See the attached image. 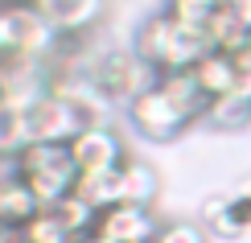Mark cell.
I'll return each instance as SVG.
<instances>
[{"instance_id": "obj_1", "label": "cell", "mask_w": 251, "mask_h": 243, "mask_svg": "<svg viewBox=\"0 0 251 243\" xmlns=\"http://www.w3.org/2000/svg\"><path fill=\"white\" fill-rule=\"evenodd\" d=\"M132 50L149 62L156 75H169V70H194L198 58L210 54V41H206V33L181 29L165 8H156L152 17H144L136 25Z\"/></svg>"}, {"instance_id": "obj_2", "label": "cell", "mask_w": 251, "mask_h": 243, "mask_svg": "<svg viewBox=\"0 0 251 243\" xmlns=\"http://www.w3.org/2000/svg\"><path fill=\"white\" fill-rule=\"evenodd\" d=\"M13 173L25 182V189L37 198V206H58L75 194L78 169L70 157V144H25L13 161Z\"/></svg>"}, {"instance_id": "obj_3", "label": "cell", "mask_w": 251, "mask_h": 243, "mask_svg": "<svg viewBox=\"0 0 251 243\" xmlns=\"http://www.w3.org/2000/svg\"><path fill=\"white\" fill-rule=\"evenodd\" d=\"M87 75H91V82L103 91V99L116 108V103H128L136 99V95H144L156 82V70L144 62L136 50L128 46V50H103V54L87 66Z\"/></svg>"}, {"instance_id": "obj_4", "label": "cell", "mask_w": 251, "mask_h": 243, "mask_svg": "<svg viewBox=\"0 0 251 243\" xmlns=\"http://www.w3.org/2000/svg\"><path fill=\"white\" fill-rule=\"evenodd\" d=\"M128 120H132V128L144 136V140H156V144H165V140H177L185 128H190V115H185L177 103L165 95L161 82H152L144 95H136V99L128 103Z\"/></svg>"}, {"instance_id": "obj_5", "label": "cell", "mask_w": 251, "mask_h": 243, "mask_svg": "<svg viewBox=\"0 0 251 243\" xmlns=\"http://www.w3.org/2000/svg\"><path fill=\"white\" fill-rule=\"evenodd\" d=\"M29 115V144H70L75 136L87 128V120L78 115V108L70 99H62L58 91L37 95L33 103L25 108Z\"/></svg>"}, {"instance_id": "obj_6", "label": "cell", "mask_w": 251, "mask_h": 243, "mask_svg": "<svg viewBox=\"0 0 251 243\" xmlns=\"http://www.w3.org/2000/svg\"><path fill=\"white\" fill-rule=\"evenodd\" d=\"M70 157H75L78 173H111L128 161V144L111 124H87L75 140H70Z\"/></svg>"}, {"instance_id": "obj_7", "label": "cell", "mask_w": 251, "mask_h": 243, "mask_svg": "<svg viewBox=\"0 0 251 243\" xmlns=\"http://www.w3.org/2000/svg\"><path fill=\"white\" fill-rule=\"evenodd\" d=\"M95 235L107 243H152L161 235V218L152 206H132V202H116L107 210H99Z\"/></svg>"}, {"instance_id": "obj_8", "label": "cell", "mask_w": 251, "mask_h": 243, "mask_svg": "<svg viewBox=\"0 0 251 243\" xmlns=\"http://www.w3.org/2000/svg\"><path fill=\"white\" fill-rule=\"evenodd\" d=\"M198 223L210 231V239H239L251 227V202L239 198L235 189L231 194H210L198 206Z\"/></svg>"}, {"instance_id": "obj_9", "label": "cell", "mask_w": 251, "mask_h": 243, "mask_svg": "<svg viewBox=\"0 0 251 243\" xmlns=\"http://www.w3.org/2000/svg\"><path fill=\"white\" fill-rule=\"evenodd\" d=\"M156 194H161V173L140 161V157H128L120 165V202H132V206H152Z\"/></svg>"}, {"instance_id": "obj_10", "label": "cell", "mask_w": 251, "mask_h": 243, "mask_svg": "<svg viewBox=\"0 0 251 243\" xmlns=\"http://www.w3.org/2000/svg\"><path fill=\"white\" fill-rule=\"evenodd\" d=\"M190 75L198 79V87H202L206 99H223V95H235V58L223 54V50H210V54H202L194 62Z\"/></svg>"}, {"instance_id": "obj_11", "label": "cell", "mask_w": 251, "mask_h": 243, "mask_svg": "<svg viewBox=\"0 0 251 243\" xmlns=\"http://www.w3.org/2000/svg\"><path fill=\"white\" fill-rule=\"evenodd\" d=\"M37 210H41L37 198L25 189V182H21V177L13 173V165H8V173L0 177V227H17L21 231Z\"/></svg>"}, {"instance_id": "obj_12", "label": "cell", "mask_w": 251, "mask_h": 243, "mask_svg": "<svg viewBox=\"0 0 251 243\" xmlns=\"http://www.w3.org/2000/svg\"><path fill=\"white\" fill-rule=\"evenodd\" d=\"M29 144V115L21 103L0 95V161H17V153Z\"/></svg>"}, {"instance_id": "obj_13", "label": "cell", "mask_w": 251, "mask_h": 243, "mask_svg": "<svg viewBox=\"0 0 251 243\" xmlns=\"http://www.w3.org/2000/svg\"><path fill=\"white\" fill-rule=\"evenodd\" d=\"M206 41H210V50H223V54H235V50H243L251 41V29L239 21L235 13H226V8H218L210 17V25H206Z\"/></svg>"}, {"instance_id": "obj_14", "label": "cell", "mask_w": 251, "mask_h": 243, "mask_svg": "<svg viewBox=\"0 0 251 243\" xmlns=\"http://www.w3.org/2000/svg\"><path fill=\"white\" fill-rule=\"evenodd\" d=\"M21 243H75V231L62 223L54 206H41L25 227H21Z\"/></svg>"}, {"instance_id": "obj_15", "label": "cell", "mask_w": 251, "mask_h": 243, "mask_svg": "<svg viewBox=\"0 0 251 243\" xmlns=\"http://www.w3.org/2000/svg\"><path fill=\"white\" fill-rule=\"evenodd\" d=\"M75 194L87 198L95 210L116 206V202H120V169H111V173H78Z\"/></svg>"}, {"instance_id": "obj_16", "label": "cell", "mask_w": 251, "mask_h": 243, "mask_svg": "<svg viewBox=\"0 0 251 243\" xmlns=\"http://www.w3.org/2000/svg\"><path fill=\"white\" fill-rule=\"evenodd\" d=\"M206 124L218 132H239L251 124V103L239 99V95H223V99H214L210 108H206Z\"/></svg>"}, {"instance_id": "obj_17", "label": "cell", "mask_w": 251, "mask_h": 243, "mask_svg": "<svg viewBox=\"0 0 251 243\" xmlns=\"http://www.w3.org/2000/svg\"><path fill=\"white\" fill-rule=\"evenodd\" d=\"M165 13H169L181 29H194V33H206L210 17L218 13V0H165Z\"/></svg>"}, {"instance_id": "obj_18", "label": "cell", "mask_w": 251, "mask_h": 243, "mask_svg": "<svg viewBox=\"0 0 251 243\" xmlns=\"http://www.w3.org/2000/svg\"><path fill=\"white\" fill-rule=\"evenodd\" d=\"M54 210L62 215V223H66L70 231H75V239H82V235H91V231H95V223H99V210L91 206L87 198H78V194L62 198V202H58Z\"/></svg>"}, {"instance_id": "obj_19", "label": "cell", "mask_w": 251, "mask_h": 243, "mask_svg": "<svg viewBox=\"0 0 251 243\" xmlns=\"http://www.w3.org/2000/svg\"><path fill=\"white\" fill-rule=\"evenodd\" d=\"M161 243H210V231H206L198 218H169L161 223Z\"/></svg>"}, {"instance_id": "obj_20", "label": "cell", "mask_w": 251, "mask_h": 243, "mask_svg": "<svg viewBox=\"0 0 251 243\" xmlns=\"http://www.w3.org/2000/svg\"><path fill=\"white\" fill-rule=\"evenodd\" d=\"M231 58H235V95L251 103V41L243 50H235Z\"/></svg>"}, {"instance_id": "obj_21", "label": "cell", "mask_w": 251, "mask_h": 243, "mask_svg": "<svg viewBox=\"0 0 251 243\" xmlns=\"http://www.w3.org/2000/svg\"><path fill=\"white\" fill-rule=\"evenodd\" d=\"M17 58V33H13V4H0V62Z\"/></svg>"}, {"instance_id": "obj_22", "label": "cell", "mask_w": 251, "mask_h": 243, "mask_svg": "<svg viewBox=\"0 0 251 243\" xmlns=\"http://www.w3.org/2000/svg\"><path fill=\"white\" fill-rule=\"evenodd\" d=\"M218 8H226V13H235L243 25L251 29V0H218Z\"/></svg>"}, {"instance_id": "obj_23", "label": "cell", "mask_w": 251, "mask_h": 243, "mask_svg": "<svg viewBox=\"0 0 251 243\" xmlns=\"http://www.w3.org/2000/svg\"><path fill=\"white\" fill-rule=\"evenodd\" d=\"M235 194H239V198H247V202H251V173H247V177H243V182H239V186H235Z\"/></svg>"}, {"instance_id": "obj_24", "label": "cell", "mask_w": 251, "mask_h": 243, "mask_svg": "<svg viewBox=\"0 0 251 243\" xmlns=\"http://www.w3.org/2000/svg\"><path fill=\"white\" fill-rule=\"evenodd\" d=\"M75 243H107L103 235H95V231H91V235H82V239H75Z\"/></svg>"}, {"instance_id": "obj_25", "label": "cell", "mask_w": 251, "mask_h": 243, "mask_svg": "<svg viewBox=\"0 0 251 243\" xmlns=\"http://www.w3.org/2000/svg\"><path fill=\"white\" fill-rule=\"evenodd\" d=\"M0 87H4V62H0Z\"/></svg>"}, {"instance_id": "obj_26", "label": "cell", "mask_w": 251, "mask_h": 243, "mask_svg": "<svg viewBox=\"0 0 251 243\" xmlns=\"http://www.w3.org/2000/svg\"><path fill=\"white\" fill-rule=\"evenodd\" d=\"M0 4H13V0H0Z\"/></svg>"}, {"instance_id": "obj_27", "label": "cell", "mask_w": 251, "mask_h": 243, "mask_svg": "<svg viewBox=\"0 0 251 243\" xmlns=\"http://www.w3.org/2000/svg\"><path fill=\"white\" fill-rule=\"evenodd\" d=\"M152 243H161V239H152Z\"/></svg>"}]
</instances>
